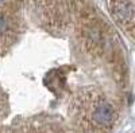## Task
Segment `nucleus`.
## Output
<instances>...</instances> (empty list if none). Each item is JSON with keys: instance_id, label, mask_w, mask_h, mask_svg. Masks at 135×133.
Returning <instances> with one entry per match:
<instances>
[{"instance_id": "nucleus-1", "label": "nucleus", "mask_w": 135, "mask_h": 133, "mask_svg": "<svg viewBox=\"0 0 135 133\" xmlns=\"http://www.w3.org/2000/svg\"><path fill=\"white\" fill-rule=\"evenodd\" d=\"M0 133H112L127 62L86 0H3Z\"/></svg>"}]
</instances>
